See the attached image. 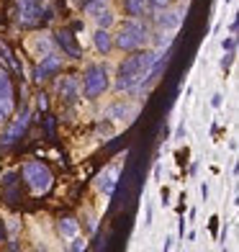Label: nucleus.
<instances>
[{"mask_svg": "<svg viewBox=\"0 0 239 252\" xmlns=\"http://www.w3.org/2000/svg\"><path fill=\"white\" fill-rule=\"evenodd\" d=\"M157 57V49H136L129 52V57H123L119 62L116 70V80H113V88L119 93H134L144 85V77L149 72V67Z\"/></svg>", "mask_w": 239, "mask_h": 252, "instance_id": "nucleus-1", "label": "nucleus"}, {"mask_svg": "<svg viewBox=\"0 0 239 252\" xmlns=\"http://www.w3.org/2000/svg\"><path fill=\"white\" fill-rule=\"evenodd\" d=\"M149 26L144 24L142 18H126L123 24L119 26L116 36H113V47L121 49V52H136V49H144V44H149Z\"/></svg>", "mask_w": 239, "mask_h": 252, "instance_id": "nucleus-2", "label": "nucleus"}, {"mask_svg": "<svg viewBox=\"0 0 239 252\" xmlns=\"http://www.w3.org/2000/svg\"><path fill=\"white\" fill-rule=\"evenodd\" d=\"M108 85H111V80H108L106 64H100V62L85 64L83 75H80V95L88 100H98L108 90Z\"/></svg>", "mask_w": 239, "mask_h": 252, "instance_id": "nucleus-3", "label": "nucleus"}, {"mask_svg": "<svg viewBox=\"0 0 239 252\" xmlns=\"http://www.w3.org/2000/svg\"><path fill=\"white\" fill-rule=\"evenodd\" d=\"M21 175H24V183L29 186V190L33 193V196H47V193L52 190V186H54L52 170L44 162H39V159H29V162H24Z\"/></svg>", "mask_w": 239, "mask_h": 252, "instance_id": "nucleus-4", "label": "nucleus"}, {"mask_svg": "<svg viewBox=\"0 0 239 252\" xmlns=\"http://www.w3.org/2000/svg\"><path fill=\"white\" fill-rule=\"evenodd\" d=\"M16 111V90L13 80L5 70H0V124H8V119Z\"/></svg>", "mask_w": 239, "mask_h": 252, "instance_id": "nucleus-5", "label": "nucleus"}, {"mask_svg": "<svg viewBox=\"0 0 239 252\" xmlns=\"http://www.w3.org/2000/svg\"><path fill=\"white\" fill-rule=\"evenodd\" d=\"M41 13H44V5L41 0H16V24L24 26V29H31L41 21Z\"/></svg>", "mask_w": 239, "mask_h": 252, "instance_id": "nucleus-6", "label": "nucleus"}, {"mask_svg": "<svg viewBox=\"0 0 239 252\" xmlns=\"http://www.w3.org/2000/svg\"><path fill=\"white\" fill-rule=\"evenodd\" d=\"M10 121V119H8ZM29 124H31V111L26 108L24 113H18V116L8 124V129L3 131V136H0V144H5V147H10V144H16L21 136L26 134V129H29Z\"/></svg>", "mask_w": 239, "mask_h": 252, "instance_id": "nucleus-7", "label": "nucleus"}, {"mask_svg": "<svg viewBox=\"0 0 239 252\" xmlns=\"http://www.w3.org/2000/svg\"><path fill=\"white\" fill-rule=\"evenodd\" d=\"M62 64H64V60H62L60 54H54V52L44 54V57H41V62L36 64V70H33V80H36V83H44V80L54 77L57 72L62 70Z\"/></svg>", "mask_w": 239, "mask_h": 252, "instance_id": "nucleus-8", "label": "nucleus"}, {"mask_svg": "<svg viewBox=\"0 0 239 252\" xmlns=\"http://www.w3.org/2000/svg\"><path fill=\"white\" fill-rule=\"evenodd\" d=\"M159 16H154V24L159 31H167V33H173L180 29V24H183V13H185V8H165V10H157Z\"/></svg>", "mask_w": 239, "mask_h": 252, "instance_id": "nucleus-9", "label": "nucleus"}, {"mask_svg": "<svg viewBox=\"0 0 239 252\" xmlns=\"http://www.w3.org/2000/svg\"><path fill=\"white\" fill-rule=\"evenodd\" d=\"M54 41H57V47L62 49V54H67L70 60H83V47L77 44L75 33L70 29H60L54 33Z\"/></svg>", "mask_w": 239, "mask_h": 252, "instance_id": "nucleus-10", "label": "nucleus"}, {"mask_svg": "<svg viewBox=\"0 0 239 252\" xmlns=\"http://www.w3.org/2000/svg\"><path fill=\"white\" fill-rule=\"evenodd\" d=\"M57 95H60V100H64L67 106H72V103H77L80 98V75H67L62 77L60 83H57Z\"/></svg>", "mask_w": 239, "mask_h": 252, "instance_id": "nucleus-11", "label": "nucleus"}, {"mask_svg": "<svg viewBox=\"0 0 239 252\" xmlns=\"http://www.w3.org/2000/svg\"><path fill=\"white\" fill-rule=\"evenodd\" d=\"M93 44H95V49L100 52V54H108L111 49H113V33L108 31V29H95V33H93Z\"/></svg>", "mask_w": 239, "mask_h": 252, "instance_id": "nucleus-12", "label": "nucleus"}, {"mask_svg": "<svg viewBox=\"0 0 239 252\" xmlns=\"http://www.w3.org/2000/svg\"><path fill=\"white\" fill-rule=\"evenodd\" d=\"M123 10H126L131 18H144L147 13H152L149 0H123Z\"/></svg>", "mask_w": 239, "mask_h": 252, "instance_id": "nucleus-13", "label": "nucleus"}, {"mask_svg": "<svg viewBox=\"0 0 239 252\" xmlns=\"http://www.w3.org/2000/svg\"><path fill=\"white\" fill-rule=\"evenodd\" d=\"M108 8H111V0H85V3H83V13L90 16V18H95V16L103 13V10H108Z\"/></svg>", "mask_w": 239, "mask_h": 252, "instance_id": "nucleus-14", "label": "nucleus"}, {"mask_svg": "<svg viewBox=\"0 0 239 252\" xmlns=\"http://www.w3.org/2000/svg\"><path fill=\"white\" fill-rule=\"evenodd\" d=\"M57 229H60V234H62L64 239H72V237L80 232V221H77V219H72V216H64V219H60Z\"/></svg>", "mask_w": 239, "mask_h": 252, "instance_id": "nucleus-15", "label": "nucleus"}, {"mask_svg": "<svg viewBox=\"0 0 239 252\" xmlns=\"http://www.w3.org/2000/svg\"><path fill=\"white\" fill-rule=\"evenodd\" d=\"M0 57H3V62L10 67V70H13L16 75H21V64L16 62V57H13V52H10V47H8V44L3 41V39H0Z\"/></svg>", "mask_w": 239, "mask_h": 252, "instance_id": "nucleus-16", "label": "nucleus"}, {"mask_svg": "<svg viewBox=\"0 0 239 252\" xmlns=\"http://www.w3.org/2000/svg\"><path fill=\"white\" fill-rule=\"evenodd\" d=\"M98 188L103 190L106 196H113V190H116V175H113V173L100 175V180H98Z\"/></svg>", "mask_w": 239, "mask_h": 252, "instance_id": "nucleus-17", "label": "nucleus"}, {"mask_svg": "<svg viewBox=\"0 0 239 252\" xmlns=\"http://www.w3.org/2000/svg\"><path fill=\"white\" fill-rule=\"evenodd\" d=\"M123 116H129V103L119 100V103H113V106L108 108V119L119 121V119H123Z\"/></svg>", "mask_w": 239, "mask_h": 252, "instance_id": "nucleus-18", "label": "nucleus"}, {"mask_svg": "<svg viewBox=\"0 0 239 252\" xmlns=\"http://www.w3.org/2000/svg\"><path fill=\"white\" fill-rule=\"evenodd\" d=\"M95 24H98L100 29H108V26L113 24V10L108 8V10H103L100 16H95Z\"/></svg>", "mask_w": 239, "mask_h": 252, "instance_id": "nucleus-19", "label": "nucleus"}, {"mask_svg": "<svg viewBox=\"0 0 239 252\" xmlns=\"http://www.w3.org/2000/svg\"><path fill=\"white\" fill-rule=\"evenodd\" d=\"M170 41H173V36H170L167 31H159V33H157V39H154V49L159 52L162 47H170Z\"/></svg>", "mask_w": 239, "mask_h": 252, "instance_id": "nucleus-20", "label": "nucleus"}, {"mask_svg": "<svg viewBox=\"0 0 239 252\" xmlns=\"http://www.w3.org/2000/svg\"><path fill=\"white\" fill-rule=\"evenodd\" d=\"M221 49H224V52H234V49H237L234 33H232V36H226V39H221Z\"/></svg>", "mask_w": 239, "mask_h": 252, "instance_id": "nucleus-21", "label": "nucleus"}, {"mask_svg": "<svg viewBox=\"0 0 239 252\" xmlns=\"http://www.w3.org/2000/svg\"><path fill=\"white\" fill-rule=\"evenodd\" d=\"M232 62H234V52H224V57H221V70H224V72H229Z\"/></svg>", "mask_w": 239, "mask_h": 252, "instance_id": "nucleus-22", "label": "nucleus"}, {"mask_svg": "<svg viewBox=\"0 0 239 252\" xmlns=\"http://www.w3.org/2000/svg\"><path fill=\"white\" fill-rule=\"evenodd\" d=\"M149 8H152V13L165 10V8H170V0H149Z\"/></svg>", "mask_w": 239, "mask_h": 252, "instance_id": "nucleus-23", "label": "nucleus"}, {"mask_svg": "<svg viewBox=\"0 0 239 252\" xmlns=\"http://www.w3.org/2000/svg\"><path fill=\"white\" fill-rule=\"evenodd\" d=\"M70 250H75V252H77V250H85V239L75 234V237H72V245H70Z\"/></svg>", "mask_w": 239, "mask_h": 252, "instance_id": "nucleus-24", "label": "nucleus"}, {"mask_svg": "<svg viewBox=\"0 0 239 252\" xmlns=\"http://www.w3.org/2000/svg\"><path fill=\"white\" fill-rule=\"evenodd\" d=\"M221 103H224V95H221V93H216V95L211 98V106H213V108H221Z\"/></svg>", "mask_w": 239, "mask_h": 252, "instance_id": "nucleus-25", "label": "nucleus"}, {"mask_svg": "<svg viewBox=\"0 0 239 252\" xmlns=\"http://www.w3.org/2000/svg\"><path fill=\"white\" fill-rule=\"evenodd\" d=\"M185 134H188V129H185V124H180V126H178V131H175V139H183Z\"/></svg>", "mask_w": 239, "mask_h": 252, "instance_id": "nucleus-26", "label": "nucleus"}, {"mask_svg": "<svg viewBox=\"0 0 239 252\" xmlns=\"http://www.w3.org/2000/svg\"><path fill=\"white\" fill-rule=\"evenodd\" d=\"M44 98H47V95H39L36 103H39V108H41V111H47V100H44Z\"/></svg>", "mask_w": 239, "mask_h": 252, "instance_id": "nucleus-27", "label": "nucleus"}, {"mask_svg": "<svg viewBox=\"0 0 239 252\" xmlns=\"http://www.w3.org/2000/svg\"><path fill=\"white\" fill-rule=\"evenodd\" d=\"M201 196H203V201L209 198V186H206V183H203V186H201Z\"/></svg>", "mask_w": 239, "mask_h": 252, "instance_id": "nucleus-28", "label": "nucleus"}, {"mask_svg": "<svg viewBox=\"0 0 239 252\" xmlns=\"http://www.w3.org/2000/svg\"><path fill=\"white\" fill-rule=\"evenodd\" d=\"M237 29H239V21L234 18V21H232V26H229V33H237Z\"/></svg>", "mask_w": 239, "mask_h": 252, "instance_id": "nucleus-29", "label": "nucleus"}, {"mask_svg": "<svg viewBox=\"0 0 239 252\" xmlns=\"http://www.w3.org/2000/svg\"><path fill=\"white\" fill-rule=\"evenodd\" d=\"M152 216H154V211L149 209V206H147V224H152Z\"/></svg>", "mask_w": 239, "mask_h": 252, "instance_id": "nucleus-30", "label": "nucleus"}, {"mask_svg": "<svg viewBox=\"0 0 239 252\" xmlns=\"http://www.w3.org/2000/svg\"><path fill=\"white\" fill-rule=\"evenodd\" d=\"M0 242H3V229H0Z\"/></svg>", "mask_w": 239, "mask_h": 252, "instance_id": "nucleus-31", "label": "nucleus"}, {"mask_svg": "<svg viewBox=\"0 0 239 252\" xmlns=\"http://www.w3.org/2000/svg\"><path fill=\"white\" fill-rule=\"evenodd\" d=\"M224 3H232V0H224Z\"/></svg>", "mask_w": 239, "mask_h": 252, "instance_id": "nucleus-32", "label": "nucleus"}, {"mask_svg": "<svg viewBox=\"0 0 239 252\" xmlns=\"http://www.w3.org/2000/svg\"><path fill=\"white\" fill-rule=\"evenodd\" d=\"M41 3H44V0H41Z\"/></svg>", "mask_w": 239, "mask_h": 252, "instance_id": "nucleus-33", "label": "nucleus"}]
</instances>
